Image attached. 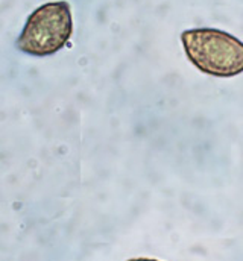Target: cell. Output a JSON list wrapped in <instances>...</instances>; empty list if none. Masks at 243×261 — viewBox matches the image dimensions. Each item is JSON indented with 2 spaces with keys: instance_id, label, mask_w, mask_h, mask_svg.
Returning <instances> with one entry per match:
<instances>
[{
  "instance_id": "obj_1",
  "label": "cell",
  "mask_w": 243,
  "mask_h": 261,
  "mask_svg": "<svg viewBox=\"0 0 243 261\" xmlns=\"http://www.w3.org/2000/svg\"><path fill=\"white\" fill-rule=\"evenodd\" d=\"M181 43L187 60L201 73L214 77H236L243 73V41L216 28L185 29Z\"/></svg>"
},
{
  "instance_id": "obj_2",
  "label": "cell",
  "mask_w": 243,
  "mask_h": 261,
  "mask_svg": "<svg viewBox=\"0 0 243 261\" xmlns=\"http://www.w3.org/2000/svg\"><path fill=\"white\" fill-rule=\"evenodd\" d=\"M73 34L71 6L65 0L47 2L28 17L15 47L29 57H51L64 49Z\"/></svg>"
},
{
  "instance_id": "obj_3",
  "label": "cell",
  "mask_w": 243,
  "mask_h": 261,
  "mask_svg": "<svg viewBox=\"0 0 243 261\" xmlns=\"http://www.w3.org/2000/svg\"><path fill=\"white\" fill-rule=\"evenodd\" d=\"M126 261H160V260H155V258H146V257H141V258H129V260Z\"/></svg>"
}]
</instances>
